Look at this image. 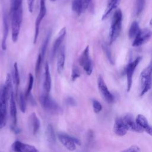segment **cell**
Segmentation results:
<instances>
[{"mask_svg":"<svg viewBox=\"0 0 152 152\" xmlns=\"http://www.w3.org/2000/svg\"><path fill=\"white\" fill-rule=\"evenodd\" d=\"M140 83V96H142L148 91L152 86V58L148 65L141 72Z\"/></svg>","mask_w":152,"mask_h":152,"instance_id":"1","label":"cell"},{"mask_svg":"<svg viewBox=\"0 0 152 152\" xmlns=\"http://www.w3.org/2000/svg\"><path fill=\"white\" fill-rule=\"evenodd\" d=\"M122 13L120 9L115 11L112 19L110 28V43L113 42L119 36L122 27Z\"/></svg>","mask_w":152,"mask_h":152,"instance_id":"2","label":"cell"},{"mask_svg":"<svg viewBox=\"0 0 152 152\" xmlns=\"http://www.w3.org/2000/svg\"><path fill=\"white\" fill-rule=\"evenodd\" d=\"M10 12L11 18L12 40L14 42H16L18 40L21 28L23 18V8L10 11Z\"/></svg>","mask_w":152,"mask_h":152,"instance_id":"3","label":"cell"},{"mask_svg":"<svg viewBox=\"0 0 152 152\" xmlns=\"http://www.w3.org/2000/svg\"><path fill=\"white\" fill-rule=\"evenodd\" d=\"M40 102L43 109L50 113H58L61 110V107L49 94H43L40 97Z\"/></svg>","mask_w":152,"mask_h":152,"instance_id":"4","label":"cell"},{"mask_svg":"<svg viewBox=\"0 0 152 152\" xmlns=\"http://www.w3.org/2000/svg\"><path fill=\"white\" fill-rule=\"evenodd\" d=\"M78 62L86 74L88 75H91L93 71V65L90 56L88 46H87L82 52L78 58Z\"/></svg>","mask_w":152,"mask_h":152,"instance_id":"5","label":"cell"},{"mask_svg":"<svg viewBox=\"0 0 152 152\" xmlns=\"http://www.w3.org/2000/svg\"><path fill=\"white\" fill-rule=\"evenodd\" d=\"M58 136L61 144L69 151H75L77 148L76 144L81 145V141L78 138L66 134L59 133Z\"/></svg>","mask_w":152,"mask_h":152,"instance_id":"6","label":"cell"},{"mask_svg":"<svg viewBox=\"0 0 152 152\" xmlns=\"http://www.w3.org/2000/svg\"><path fill=\"white\" fill-rule=\"evenodd\" d=\"M46 0H40V10L37 17L35 21V28L34 34L33 38V43L36 44L38 39L39 33V28L40 23L42 20L44 18L46 14Z\"/></svg>","mask_w":152,"mask_h":152,"instance_id":"7","label":"cell"},{"mask_svg":"<svg viewBox=\"0 0 152 152\" xmlns=\"http://www.w3.org/2000/svg\"><path fill=\"white\" fill-rule=\"evenodd\" d=\"M8 100L4 85L0 87V119L4 127L7 121V101Z\"/></svg>","mask_w":152,"mask_h":152,"instance_id":"8","label":"cell"},{"mask_svg":"<svg viewBox=\"0 0 152 152\" xmlns=\"http://www.w3.org/2000/svg\"><path fill=\"white\" fill-rule=\"evenodd\" d=\"M142 58L141 56L137 57L131 62L129 63L126 68V91L128 92L130 91L132 84V77L137 66L141 61Z\"/></svg>","mask_w":152,"mask_h":152,"instance_id":"9","label":"cell"},{"mask_svg":"<svg viewBox=\"0 0 152 152\" xmlns=\"http://www.w3.org/2000/svg\"><path fill=\"white\" fill-rule=\"evenodd\" d=\"M152 32L148 28L140 30L137 36L134 39L132 46L134 47L139 46L145 43L151 37Z\"/></svg>","mask_w":152,"mask_h":152,"instance_id":"10","label":"cell"},{"mask_svg":"<svg viewBox=\"0 0 152 152\" xmlns=\"http://www.w3.org/2000/svg\"><path fill=\"white\" fill-rule=\"evenodd\" d=\"M97 86L99 90L103 97L104 99L107 103H112L114 101V97L113 94L108 90V88L103 80L102 76H99L97 79Z\"/></svg>","mask_w":152,"mask_h":152,"instance_id":"11","label":"cell"},{"mask_svg":"<svg viewBox=\"0 0 152 152\" xmlns=\"http://www.w3.org/2000/svg\"><path fill=\"white\" fill-rule=\"evenodd\" d=\"M91 0H72V10L77 15H80L88 7Z\"/></svg>","mask_w":152,"mask_h":152,"instance_id":"12","label":"cell"},{"mask_svg":"<svg viewBox=\"0 0 152 152\" xmlns=\"http://www.w3.org/2000/svg\"><path fill=\"white\" fill-rule=\"evenodd\" d=\"M11 148L15 152H39L34 146L20 141H15L12 144Z\"/></svg>","mask_w":152,"mask_h":152,"instance_id":"13","label":"cell"},{"mask_svg":"<svg viewBox=\"0 0 152 152\" xmlns=\"http://www.w3.org/2000/svg\"><path fill=\"white\" fill-rule=\"evenodd\" d=\"M122 118L128 131H134L138 133H141L144 132L143 129H142L137 124L135 121L134 120L133 117L131 115L127 114Z\"/></svg>","mask_w":152,"mask_h":152,"instance_id":"14","label":"cell"},{"mask_svg":"<svg viewBox=\"0 0 152 152\" xmlns=\"http://www.w3.org/2000/svg\"><path fill=\"white\" fill-rule=\"evenodd\" d=\"M128 129L124 121L123 118L120 117L115 120L113 125V131L118 136H124L128 132Z\"/></svg>","mask_w":152,"mask_h":152,"instance_id":"15","label":"cell"},{"mask_svg":"<svg viewBox=\"0 0 152 152\" xmlns=\"http://www.w3.org/2000/svg\"><path fill=\"white\" fill-rule=\"evenodd\" d=\"M135 122L144 131L152 136V126L148 124L147 119L144 115L141 114L138 115L136 117Z\"/></svg>","mask_w":152,"mask_h":152,"instance_id":"16","label":"cell"},{"mask_svg":"<svg viewBox=\"0 0 152 152\" xmlns=\"http://www.w3.org/2000/svg\"><path fill=\"white\" fill-rule=\"evenodd\" d=\"M43 88L45 93L49 94L52 86V79L49 71V66L48 62L45 64V73H44V80H43Z\"/></svg>","mask_w":152,"mask_h":152,"instance_id":"17","label":"cell"},{"mask_svg":"<svg viewBox=\"0 0 152 152\" xmlns=\"http://www.w3.org/2000/svg\"><path fill=\"white\" fill-rule=\"evenodd\" d=\"M65 34H66V28L64 27L61 30L58 37L56 38V39L55 40V41L53 45L52 50V57L55 56L56 52H58L59 49L61 48V46L62 45V43L63 42L64 38H65Z\"/></svg>","mask_w":152,"mask_h":152,"instance_id":"18","label":"cell"},{"mask_svg":"<svg viewBox=\"0 0 152 152\" xmlns=\"http://www.w3.org/2000/svg\"><path fill=\"white\" fill-rule=\"evenodd\" d=\"M65 62V48L64 46H62L59 49L58 54L57 56L56 68H57V71L59 74H61L64 71Z\"/></svg>","mask_w":152,"mask_h":152,"instance_id":"19","label":"cell"},{"mask_svg":"<svg viewBox=\"0 0 152 152\" xmlns=\"http://www.w3.org/2000/svg\"><path fill=\"white\" fill-rule=\"evenodd\" d=\"M8 30H9V26H8V21L7 15L4 12L3 15V33H2V42H1V48L2 50H5L7 48V40L8 34Z\"/></svg>","mask_w":152,"mask_h":152,"instance_id":"20","label":"cell"},{"mask_svg":"<svg viewBox=\"0 0 152 152\" xmlns=\"http://www.w3.org/2000/svg\"><path fill=\"white\" fill-rule=\"evenodd\" d=\"M10 115L12 119L13 125H17V107L15 101L14 92L11 94L10 97Z\"/></svg>","mask_w":152,"mask_h":152,"instance_id":"21","label":"cell"},{"mask_svg":"<svg viewBox=\"0 0 152 152\" xmlns=\"http://www.w3.org/2000/svg\"><path fill=\"white\" fill-rule=\"evenodd\" d=\"M29 123L30 124V127L32 129L33 134H37L40 126V122L36 113L33 112L30 115L29 118Z\"/></svg>","mask_w":152,"mask_h":152,"instance_id":"22","label":"cell"},{"mask_svg":"<svg viewBox=\"0 0 152 152\" xmlns=\"http://www.w3.org/2000/svg\"><path fill=\"white\" fill-rule=\"evenodd\" d=\"M14 75H13V83L15 85V91L16 93L17 94L18 86L20 82V74H19V70L18 67V64L17 62H15L14 64V71H13Z\"/></svg>","mask_w":152,"mask_h":152,"instance_id":"23","label":"cell"},{"mask_svg":"<svg viewBox=\"0 0 152 152\" xmlns=\"http://www.w3.org/2000/svg\"><path fill=\"white\" fill-rule=\"evenodd\" d=\"M45 135L46 137V138L48 141L49 142L51 143H54L56 141V137H55V131L53 129V128L52 125L49 124L48 125L46 132H45Z\"/></svg>","mask_w":152,"mask_h":152,"instance_id":"24","label":"cell"},{"mask_svg":"<svg viewBox=\"0 0 152 152\" xmlns=\"http://www.w3.org/2000/svg\"><path fill=\"white\" fill-rule=\"evenodd\" d=\"M139 24L137 21H134L131 24L129 31H128V36L129 39H134L135 37L137 36L138 33L140 31Z\"/></svg>","mask_w":152,"mask_h":152,"instance_id":"25","label":"cell"},{"mask_svg":"<svg viewBox=\"0 0 152 152\" xmlns=\"http://www.w3.org/2000/svg\"><path fill=\"white\" fill-rule=\"evenodd\" d=\"M145 0H135V14L139 15L144 10Z\"/></svg>","mask_w":152,"mask_h":152,"instance_id":"26","label":"cell"},{"mask_svg":"<svg viewBox=\"0 0 152 152\" xmlns=\"http://www.w3.org/2000/svg\"><path fill=\"white\" fill-rule=\"evenodd\" d=\"M33 83H34L33 75L31 73H29L28 86H27V89L26 90V92H25V94H24L25 97H26V99L30 94H31V91L33 86Z\"/></svg>","mask_w":152,"mask_h":152,"instance_id":"27","label":"cell"},{"mask_svg":"<svg viewBox=\"0 0 152 152\" xmlns=\"http://www.w3.org/2000/svg\"><path fill=\"white\" fill-rule=\"evenodd\" d=\"M18 100H19L18 101H19V106H20V110L21 111V112L24 113L26 111V98L25 97V95L23 94L22 93H20L19 94Z\"/></svg>","mask_w":152,"mask_h":152,"instance_id":"28","label":"cell"},{"mask_svg":"<svg viewBox=\"0 0 152 152\" xmlns=\"http://www.w3.org/2000/svg\"><path fill=\"white\" fill-rule=\"evenodd\" d=\"M50 33H49L48 34V35L46 36V37L45 39V40H44V42L42 46V48H41V51L39 53H40V55H42V58L44 59L45 54H46V49L48 48V43L49 42L50 40Z\"/></svg>","mask_w":152,"mask_h":152,"instance_id":"29","label":"cell"},{"mask_svg":"<svg viewBox=\"0 0 152 152\" xmlns=\"http://www.w3.org/2000/svg\"><path fill=\"white\" fill-rule=\"evenodd\" d=\"M23 8V0H11L10 11Z\"/></svg>","mask_w":152,"mask_h":152,"instance_id":"30","label":"cell"},{"mask_svg":"<svg viewBox=\"0 0 152 152\" xmlns=\"http://www.w3.org/2000/svg\"><path fill=\"white\" fill-rule=\"evenodd\" d=\"M43 59H44L42 58L40 53H39V55H38L37 59L36 65H35V73H36V75H38L40 71V68H41L42 64L43 63Z\"/></svg>","mask_w":152,"mask_h":152,"instance_id":"31","label":"cell"},{"mask_svg":"<svg viewBox=\"0 0 152 152\" xmlns=\"http://www.w3.org/2000/svg\"><path fill=\"white\" fill-rule=\"evenodd\" d=\"M80 75H81L80 71L78 69V68L76 66H74L72 69V72H71V80L72 81H74L76 79H77L80 77Z\"/></svg>","mask_w":152,"mask_h":152,"instance_id":"32","label":"cell"},{"mask_svg":"<svg viewBox=\"0 0 152 152\" xmlns=\"http://www.w3.org/2000/svg\"><path fill=\"white\" fill-rule=\"evenodd\" d=\"M92 104L93 110L96 113H98L102 110V106L99 101H97V100H93Z\"/></svg>","mask_w":152,"mask_h":152,"instance_id":"33","label":"cell"},{"mask_svg":"<svg viewBox=\"0 0 152 152\" xmlns=\"http://www.w3.org/2000/svg\"><path fill=\"white\" fill-rule=\"evenodd\" d=\"M102 47H103V50H104V53H105V54H106L108 60L112 64H113V59H112L111 52H110V50L109 47L107 45H103Z\"/></svg>","mask_w":152,"mask_h":152,"instance_id":"34","label":"cell"},{"mask_svg":"<svg viewBox=\"0 0 152 152\" xmlns=\"http://www.w3.org/2000/svg\"><path fill=\"white\" fill-rule=\"evenodd\" d=\"M122 152H141V149L138 145H132L124 150Z\"/></svg>","mask_w":152,"mask_h":152,"instance_id":"35","label":"cell"},{"mask_svg":"<svg viewBox=\"0 0 152 152\" xmlns=\"http://www.w3.org/2000/svg\"><path fill=\"white\" fill-rule=\"evenodd\" d=\"M65 102H66V104L69 105V106H74L76 104V102L75 100H74V99H73L72 97H68L65 100Z\"/></svg>","mask_w":152,"mask_h":152,"instance_id":"36","label":"cell"},{"mask_svg":"<svg viewBox=\"0 0 152 152\" xmlns=\"http://www.w3.org/2000/svg\"><path fill=\"white\" fill-rule=\"evenodd\" d=\"M34 0H28L27 4H28V8L30 12H32L34 8Z\"/></svg>","mask_w":152,"mask_h":152,"instance_id":"37","label":"cell"},{"mask_svg":"<svg viewBox=\"0 0 152 152\" xmlns=\"http://www.w3.org/2000/svg\"><path fill=\"white\" fill-rule=\"evenodd\" d=\"M11 129L13 132H14L15 134H18L20 132V129L17 127V125H13L11 126Z\"/></svg>","mask_w":152,"mask_h":152,"instance_id":"38","label":"cell"},{"mask_svg":"<svg viewBox=\"0 0 152 152\" xmlns=\"http://www.w3.org/2000/svg\"><path fill=\"white\" fill-rule=\"evenodd\" d=\"M4 126H3V125H2V123H1V119H0V129L1 128H2Z\"/></svg>","mask_w":152,"mask_h":152,"instance_id":"39","label":"cell"},{"mask_svg":"<svg viewBox=\"0 0 152 152\" xmlns=\"http://www.w3.org/2000/svg\"><path fill=\"white\" fill-rule=\"evenodd\" d=\"M150 24L151 25V26H152V18L150 20Z\"/></svg>","mask_w":152,"mask_h":152,"instance_id":"40","label":"cell"},{"mask_svg":"<svg viewBox=\"0 0 152 152\" xmlns=\"http://www.w3.org/2000/svg\"><path fill=\"white\" fill-rule=\"evenodd\" d=\"M50 1H55L56 0H50Z\"/></svg>","mask_w":152,"mask_h":152,"instance_id":"41","label":"cell"},{"mask_svg":"<svg viewBox=\"0 0 152 152\" xmlns=\"http://www.w3.org/2000/svg\"><path fill=\"white\" fill-rule=\"evenodd\" d=\"M0 152H1V151H0Z\"/></svg>","mask_w":152,"mask_h":152,"instance_id":"42","label":"cell"}]
</instances>
